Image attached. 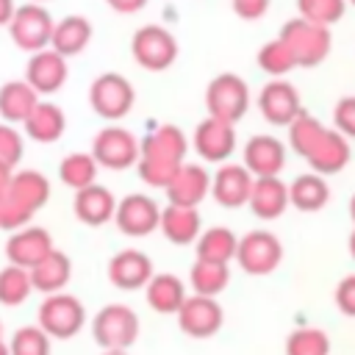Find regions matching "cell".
I'll return each mask as SVG.
<instances>
[{"mask_svg": "<svg viewBox=\"0 0 355 355\" xmlns=\"http://www.w3.org/2000/svg\"><path fill=\"white\" fill-rule=\"evenodd\" d=\"M189 139L178 125H158L141 139L139 178L153 189H166L178 169L186 164Z\"/></svg>", "mask_w": 355, "mask_h": 355, "instance_id": "1", "label": "cell"}, {"mask_svg": "<svg viewBox=\"0 0 355 355\" xmlns=\"http://www.w3.org/2000/svg\"><path fill=\"white\" fill-rule=\"evenodd\" d=\"M36 324L55 341H67L80 333L86 324V308L78 297L72 294H47L36 311Z\"/></svg>", "mask_w": 355, "mask_h": 355, "instance_id": "2", "label": "cell"}, {"mask_svg": "<svg viewBox=\"0 0 355 355\" xmlns=\"http://www.w3.org/2000/svg\"><path fill=\"white\" fill-rule=\"evenodd\" d=\"M92 338L103 349H128L139 338V316L130 305H103L92 319Z\"/></svg>", "mask_w": 355, "mask_h": 355, "instance_id": "3", "label": "cell"}, {"mask_svg": "<svg viewBox=\"0 0 355 355\" xmlns=\"http://www.w3.org/2000/svg\"><path fill=\"white\" fill-rule=\"evenodd\" d=\"M280 39L288 44V50L297 58V67H316L327 58L330 47H333V36L330 28L308 22L302 17H294L283 25Z\"/></svg>", "mask_w": 355, "mask_h": 355, "instance_id": "4", "label": "cell"}, {"mask_svg": "<svg viewBox=\"0 0 355 355\" xmlns=\"http://www.w3.org/2000/svg\"><path fill=\"white\" fill-rule=\"evenodd\" d=\"M205 108H208V116L236 125L250 108V86H247V80L233 75V72L216 75L205 89Z\"/></svg>", "mask_w": 355, "mask_h": 355, "instance_id": "5", "label": "cell"}, {"mask_svg": "<svg viewBox=\"0 0 355 355\" xmlns=\"http://www.w3.org/2000/svg\"><path fill=\"white\" fill-rule=\"evenodd\" d=\"M89 103H92V111L97 116H103L108 122H116V119L130 114V108L136 103V92H133V83L125 75L103 72L89 86Z\"/></svg>", "mask_w": 355, "mask_h": 355, "instance_id": "6", "label": "cell"}, {"mask_svg": "<svg viewBox=\"0 0 355 355\" xmlns=\"http://www.w3.org/2000/svg\"><path fill=\"white\" fill-rule=\"evenodd\" d=\"M130 53L147 72H164L178 58V42L164 25H144L130 39Z\"/></svg>", "mask_w": 355, "mask_h": 355, "instance_id": "7", "label": "cell"}, {"mask_svg": "<svg viewBox=\"0 0 355 355\" xmlns=\"http://www.w3.org/2000/svg\"><path fill=\"white\" fill-rule=\"evenodd\" d=\"M92 155L103 169H128L133 164H139L141 155V141L119 125H108L103 128L94 141H92Z\"/></svg>", "mask_w": 355, "mask_h": 355, "instance_id": "8", "label": "cell"}, {"mask_svg": "<svg viewBox=\"0 0 355 355\" xmlns=\"http://www.w3.org/2000/svg\"><path fill=\"white\" fill-rule=\"evenodd\" d=\"M53 28H55V22L50 19L47 8H42L39 3L19 6L17 14H14V19L8 22L11 42L19 50H28V53L47 50L50 47V39H53Z\"/></svg>", "mask_w": 355, "mask_h": 355, "instance_id": "9", "label": "cell"}, {"mask_svg": "<svg viewBox=\"0 0 355 355\" xmlns=\"http://www.w3.org/2000/svg\"><path fill=\"white\" fill-rule=\"evenodd\" d=\"M283 261V244L275 233L269 230H250L247 236L239 239L236 250V263L247 275H269L280 266Z\"/></svg>", "mask_w": 355, "mask_h": 355, "instance_id": "10", "label": "cell"}, {"mask_svg": "<svg viewBox=\"0 0 355 355\" xmlns=\"http://www.w3.org/2000/svg\"><path fill=\"white\" fill-rule=\"evenodd\" d=\"M175 316H178L180 333H186L189 338H211L219 333L225 322V311L216 302V297H202V294L186 297V302Z\"/></svg>", "mask_w": 355, "mask_h": 355, "instance_id": "11", "label": "cell"}, {"mask_svg": "<svg viewBox=\"0 0 355 355\" xmlns=\"http://www.w3.org/2000/svg\"><path fill=\"white\" fill-rule=\"evenodd\" d=\"M114 222L125 236H150L161 225V208L147 194H128L116 202Z\"/></svg>", "mask_w": 355, "mask_h": 355, "instance_id": "12", "label": "cell"}, {"mask_svg": "<svg viewBox=\"0 0 355 355\" xmlns=\"http://www.w3.org/2000/svg\"><path fill=\"white\" fill-rule=\"evenodd\" d=\"M191 144H194V150H197V155H200L202 161L225 164V161L233 155V150H236V128H233L230 122L205 116V119L194 128Z\"/></svg>", "mask_w": 355, "mask_h": 355, "instance_id": "13", "label": "cell"}, {"mask_svg": "<svg viewBox=\"0 0 355 355\" xmlns=\"http://www.w3.org/2000/svg\"><path fill=\"white\" fill-rule=\"evenodd\" d=\"M258 111L269 125H291L300 114V92L288 80H269L258 94Z\"/></svg>", "mask_w": 355, "mask_h": 355, "instance_id": "14", "label": "cell"}, {"mask_svg": "<svg viewBox=\"0 0 355 355\" xmlns=\"http://www.w3.org/2000/svg\"><path fill=\"white\" fill-rule=\"evenodd\" d=\"M252 183L255 178L244 164H222L211 178V197L222 208H241L250 202Z\"/></svg>", "mask_w": 355, "mask_h": 355, "instance_id": "15", "label": "cell"}, {"mask_svg": "<svg viewBox=\"0 0 355 355\" xmlns=\"http://www.w3.org/2000/svg\"><path fill=\"white\" fill-rule=\"evenodd\" d=\"M349 155L352 150L347 136L338 133L336 128H324L319 139L311 144V150L305 153V161L316 175H336L349 164Z\"/></svg>", "mask_w": 355, "mask_h": 355, "instance_id": "16", "label": "cell"}, {"mask_svg": "<svg viewBox=\"0 0 355 355\" xmlns=\"http://www.w3.org/2000/svg\"><path fill=\"white\" fill-rule=\"evenodd\" d=\"M55 247H53V239H50V233L44 230V227H31V225H25V227H19V230H14L11 236H8V241H6V258H8V263H17V266H22V269H33L39 261H44L50 252H53Z\"/></svg>", "mask_w": 355, "mask_h": 355, "instance_id": "17", "label": "cell"}, {"mask_svg": "<svg viewBox=\"0 0 355 355\" xmlns=\"http://www.w3.org/2000/svg\"><path fill=\"white\" fill-rule=\"evenodd\" d=\"M153 261L141 250H119L108 261V280L122 291H139L153 277Z\"/></svg>", "mask_w": 355, "mask_h": 355, "instance_id": "18", "label": "cell"}, {"mask_svg": "<svg viewBox=\"0 0 355 355\" xmlns=\"http://www.w3.org/2000/svg\"><path fill=\"white\" fill-rule=\"evenodd\" d=\"M67 58L61 53H55L53 47L39 50L31 55L28 67H25V80L39 92V94H53L67 83Z\"/></svg>", "mask_w": 355, "mask_h": 355, "instance_id": "19", "label": "cell"}, {"mask_svg": "<svg viewBox=\"0 0 355 355\" xmlns=\"http://www.w3.org/2000/svg\"><path fill=\"white\" fill-rule=\"evenodd\" d=\"M244 166L252 172V178H275L286 166V147L275 136H252L244 144Z\"/></svg>", "mask_w": 355, "mask_h": 355, "instance_id": "20", "label": "cell"}, {"mask_svg": "<svg viewBox=\"0 0 355 355\" xmlns=\"http://www.w3.org/2000/svg\"><path fill=\"white\" fill-rule=\"evenodd\" d=\"M211 191V175L200 164H183L172 183L166 186V200L169 205H183V208H197Z\"/></svg>", "mask_w": 355, "mask_h": 355, "instance_id": "21", "label": "cell"}, {"mask_svg": "<svg viewBox=\"0 0 355 355\" xmlns=\"http://www.w3.org/2000/svg\"><path fill=\"white\" fill-rule=\"evenodd\" d=\"M72 211H75V216L83 225L100 227V225H105V222L114 219V214H116V197L111 194V189H105L100 183H92V186L75 191Z\"/></svg>", "mask_w": 355, "mask_h": 355, "instance_id": "22", "label": "cell"}, {"mask_svg": "<svg viewBox=\"0 0 355 355\" xmlns=\"http://www.w3.org/2000/svg\"><path fill=\"white\" fill-rule=\"evenodd\" d=\"M250 211L258 219H277L291 202H288V186L280 180V175L275 178H255L252 183V194H250Z\"/></svg>", "mask_w": 355, "mask_h": 355, "instance_id": "23", "label": "cell"}, {"mask_svg": "<svg viewBox=\"0 0 355 355\" xmlns=\"http://www.w3.org/2000/svg\"><path fill=\"white\" fill-rule=\"evenodd\" d=\"M144 297H147V305L155 311V313H164V316H175L180 311V305L186 302V286L178 275L172 272H158L150 277V283L144 286Z\"/></svg>", "mask_w": 355, "mask_h": 355, "instance_id": "24", "label": "cell"}, {"mask_svg": "<svg viewBox=\"0 0 355 355\" xmlns=\"http://www.w3.org/2000/svg\"><path fill=\"white\" fill-rule=\"evenodd\" d=\"M158 230L166 236V241L172 244H191L200 239L202 233V219L197 214V208H183V205H166L161 208V225Z\"/></svg>", "mask_w": 355, "mask_h": 355, "instance_id": "25", "label": "cell"}, {"mask_svg": "<svg viewBox=\"0 0 355 355\" xmlns=\"http://www.w3.org/2000/svg\"><path fill=\"white\" fill-rule=\"evenodd\" d=\"M69 277H72V261H69V255L61 252V250H53L44 261H39V263L31 269L33 291H42L44 297L64 291V286L69 283Z\"/></svg>", "mask_w": 355, "mask_h": 355, "instance_id": "26", "label": "cell"}, {"mask_svg": "<svg viewBox=\"0 0 355 355\" xmlns=\"http://www.w3.org/2000/svg\"><path fill=\"white\" fill-rule=\"evenodd\" d=\"M39 105V92L28 80H8L0 86V116L8 125H22Z\"/></svg>", "mask_w": 355, "mask_h": 355, "instance_id": "27", "label": "cell"}, {"mask_svg": "<svg viewBox=\"0 0 355 355\" xmlns=\"http://www.w3.org/2000/svg\"><path fill=\"white\" fill-rule=\"evenodd\" d=\"M25 128V136L39 141V144H50V141H58L64 136V128H67V116L64 111L55 105V103H42L31 111V116L22 122Z\"/></svg>", "mask_w": 355, "mask_h": 355, "instance_id": "28", "label": "cell"}, {"mask_svg": "<svg viewBox=\"0 0 355 355\" xmlns=\"http://www.w3.org/2000/svg\"><path fill=\"white\" fill-rule=\"evenodd\" d=\"M330 200V186L324 180V175H316V172H305V175H297L291 183H288V202L297 208V211H322Z\"/></svg>", "mask_w": 355, "mask_h": 355, "instance_id": "29", "label": "cell"}, {"mask_svg": "<svg viewBox=\"0 0 355 355\" xmlns=\"http://www.w3.org/2000/svg\"><path fill=\"white\" fill-rule=\"evenodd\" d=\"M89 39H92V22L86 17H80V14H69L61 22H55L50 47L55 53H61L64 58H69V55L83 53L86 44H89Z\"/></svg>", "mask_w": 355, "mask_h": 355, "instance_id": "30", "label": "cell"}, {"mask_svg": "<svg viewBox=\"0 0 355 355\" xmlns=\"http://www.w3.org/2000/svg\"><path fill=\"white\" fill-rule=\"evenodd\" d=\"M8 194H11L19 205H25L31 214H36V211L50 200V180H47L39 169H19V172H14V178H11Z\"/></svg>", "mask_w": 355, "mask_h": 355, "instance_id": "31", "label": "cell"}, {"mask_svg": "<svg viewBox=\"0 0 355 355\" xmlns=\"http://www.w3.org/2000/svg\"><path fill=\"white\" fill-rule=\"evenodd\" d=\"M194 244H197V258L214 261V263H230L236 258V250H239L236 233L230 227H222V225L202 230Z\"/></svg>", "mask_w": 355, "mask_h": 355, "instance_id": "32", "label": "cell"}, {"mask_svg": "<svg viewBox=\"0 0 355 355\" xmlns=\"http://www.w3.org/2000/svg\"><path fill=\"white\" fill-rule=\"evenodd\" d=\"M189 283H191L194 294L216 297V294H222V291L227 288V283H230V269H227V263H214V261L197 258V261L191 263Z\"/></svg>", "mask_w": 355, "mask_h": 355, "instance_id": "33", "label": "cell"}, {"mask_svg": "<svg viewBox=\"0 0 355 355\" xmlns=\"http://www.w3.org/2000/svg\"><path fill=\"white\" fill-rule=\"evenodd\" d=\"M97 169H100V164L94 161L92 153H69L58 164V178L64 186L80 191V189L97 183Z\"/></svg>", "mask_w": 355, "mask_h": 355, "instance_id": "34", "label": "cell"}, {"mask_svg": "<svg viewBox=\"0 0 355 355\" xmlns=\"http://www.w3.org/2000/svg\"><path fill=\"white\" fill-rule=\"evenodd\" d=\"M31 291H33L31 269H22L17 263H8L0 269V305L17 308L31 297Z\"/></svg>", "mask_w": 355, "mask_h": 355, "instance_id": "35", "label": "cell"}, {"mask_svg": "<svg viewBox=\"0 0 355 355\" xmlns=\"http://www.w3.org/2000/svg\"><path fill=\"white\" fill-rule=\"evenodd\" d=\"M286 355H330V336L322 327H297L286 338Z\"/></svg>", "mask_w": 355, "mask_h": 355, "instance_id": "36", "label": "cell"}, {"mask_svg": "<svg viewBox=\"0 0 355 355\" xmlns=\"http://www.w3.org/2000/svg\"><path fill=\"white\" fill-rule=\"evenodd\" d=\"M258 67H261L266 75L280 78V75H286V72H291V69L297 67V58H294V53L288 50V44L277 36V39L266 42V44L258 50Z\"/></svg>", "mask_w": 355, "mask_h": 355, "instance_id": "37", "label": "cell"}, {"mask_svg": "<svg viewBox=\"0 0 355 355\" xmlns=\"http://www.w3.org/2000/svg\"><path fill=\"white\" fill-rule=\"evenodd\" d=\"M50 336L39 327V324H25L19 330H14L8 349L11 355H50Z\"/></svg>", "mask_w": 355, "mask_h": 355, "instance_id": "38", "label": "cell"}, {"mask_svg": "<svg viewBox=\"0 0 355 355\" xmlns=\"http://www.w3.org/2000/svg\"><path fill=\"white\" fill-rule=\"evenodd\" d=\"M344 8H347V0H297L300 17L308 22L324 25V28L338 22L344 17Z\"/></svg>", "mask_w": 355, "mask_h": 355, "instance_id": "39", "label": "cell"}, {"mask_svg": "<svg viewBox=\"0 0 355 355\" xmlns=\"http://www.w3.org/2000/svg\"><path fill=\"white\" fill-rule=\"evenodd\" d=\"M324 130V125L319 122V119H313L311 114H300L291 125H288V144H291V150L300 155V158H305V153L311 150V144L319 139V133Z\"/></svg>", "mask_w": 355, "mask_h": 355, "instance_id": "40", "label": "cell"}, {"mask_svg": "<svg viewBox=\"0 0 355 355\" xmlns=\"http://www.w3.org/2000/svg\"><path fill=\"white\" fill-rule=\"evenodd\" d=\"M31 211L25 208V205H19L8 191L0 197V227L3 230H19V227H25L28 222H31Z\"/></svg>", "mask_w": 355, "mask_h": 355, "instance_id": "41", "label": "cell"}, {"mask_svg": "<svg viewBox=\"0 0 355 355\" xmlns=\"http://www.w3.org/2000/svg\"><path fill=\"white\" fill-rule=\"evenodd\" d=\"M22 150H25V144H22L19 130L14 125H8V122L0 125V161L14 169L19 164V158H22Z\"/></svg>", "mask_w": 355, "mask_h": 355, "instance_id": "42", "label": "cell"}, {"mask_svg": "<svg viewBox=\"0 0 355 355\" xmlns=\"http://www.w3.org/2000/svg\"><path fill=\"white\" fill-rule=\"evenodd\" d=\"M333 125L347 139H355V97H341L333 108Z\"/></svg>", "mask_w": 355, "mask_h": 355, "instance_id": "43", "label": "cell"}, {"mask_svg": "<svg viewBox=\"0 0 355 355\" xmlns=\"http://www.w3.org/2000/svg\"><path fill=\"white\" fill-rule=\"evenodd\" d=\"M336 308L344 316L355 319V275H347L338 286H336Z\"/></svg>", "mask_w": 355, "mask_h": 355, "instance_id": "44", "label": "cell"}, {"mask_svg": "<svg viewBox=\"0 0 355 355\" xmlns=\"http://www.w3.org/2000/svg\"><path fill=\"white\" fill-rule=\"evenodd\" d=\"M233 8L241 19H258L266 14L269 0H233Z\"/></svg>", "mask_w": 355, "mask_h": 355, "instance_id": "45", "label": "cell"}, {"mask_svg": "<svg viewBox=\"0 0 355 355\" xmlns=\"http://www.w3.org/2000/svg\"><path fill=\"white\" fill-rule=\"evenodd\" d=\"M116 14H136L147 6V0H105Z\"/></svg>", "mask_w": 355, "mask_h": 355, "instance_id": "46", "label": "cell"}, {"mask_svg": "<svg viewBox=\"0 0 355 355\" xmlns=\"http://www.w3.org/2000/svg\"><path fill=\"white\" fill-rule=\"evenodd\" d=\"M14 14H17L14 0H0V25H8L14 19Z\"/></svg>", "mask_w": 355, "mask_h": 355, "instance_id": "47", "label": "cell"}, {"mask_svg": "<svg viewBox=\"0 0 355 355\" xmlns=\"http://www.w3.org/2000/svg\"><path fill=\"white\" fill-rule=\"evenodd\" d=\"M11 178H14V172H11V166L0 161V197H3L6 191H8V186H11Z\"/></svg>", "mask_w": 355, "mask_h": 355, "instance_id": "48", "label": "cell"}, {"mask_svg": "<svg viewBox=\"0 0 355 355\" xmlns=\"http://www.w3.org/2000/svg\"><path fill=\"white\" fill-rule=\"evenodd\" d=\"M100 355H130L128 349H103Z\"/></svg>", "mask_w": 355, "mask_h": 355, "instance_id": "49", "label": "cell"}, {"mask_svg": "<svg viewBox=\"0 0 355 355\" xmlns=\"http://www.w3.org/2000/svg\"><path fill=\"white\" fill-rule=\"evenodd\" d=\"M349 255L355 258V227H352V233H349Z\"/></svg>", "mask_w": 355, "mask_h": 355, "instance_id": "50", "label": "cell"}, {"mask_svg": "<svg viewBox=\"0 0 355 355\" xmlns=\"http://www.w3.org/2000/svg\"><path fill=\"white\" fill-rule=\"evenodd\" d=\"M0 355H11V349H8V341H3V338H0Z\"/></svg>", "mask_w": 355, "mask_h": 355, "instance_id": "51", "label": "cell"}, {"mask_svg": "<svg viewBox=\"0 0 355 355\" xmlns=\"http://www.w3.org/2000/svg\"><path fill=\"white\" fill-rule=\"evenodd\" d=\"M349 216H352V222H355V194H352V200H349Z\"/></svg>", "mask_w": 355, "mask_h": 355, "instance_id": "52", "label": "cell"}, {"mask_svg": "<svg viewBox=\"0 0 355 355\" xmlns=\"http://www.w3.org/2000/svg\"><path fill=\"white\" fill-rule=\"evenodd\" d=\"M0 338H3V322H0Z\"/></svg>", "mask_w": 355, "mask_h": 355, "instance_id": "53", "label": "cell"}, {"mask_svg": "<svg viewBox=\"0 0 355 355\" xmlns=\"http://www.w3.org/2000/svg\"><path fill=\"white\" fill-rule=\"evenodd\" d=\"M31 3H42V0H31Z\"/></svg>", "mask_w": 355, "mask_h": 355, "instance_id": "54", "label": "cell"}, {"mask_svg": "<svg viewBox=\"0 0 355 355\" xmlns=\"http://www.w3.org/2000/svg\"><path fill=\"white\" fill-rule=\"evenodd\" d=\"M349 3H355V0H349Z\"/></svg>", "mask_w": 355, "mask_h": 355, "instance_id": "55", "label": "cell"}]
</instances>
